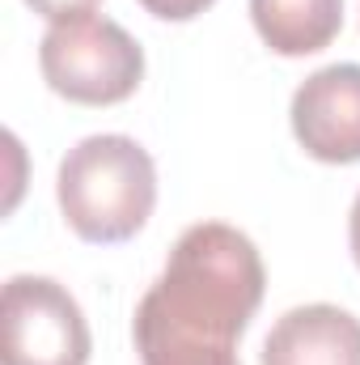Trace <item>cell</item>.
Segmentation results:
<instances>
[{
  "mask_svg": "<svg viewBox=\"0 0 360 365\" xmlns=\"http://www.w3.org/2000/svg\"><path fill=\"white\" fill-rule=\"evenodd\" d=\"M263 289L259 247L242 230L225 221L182 230L132 319L140 365H242L238 340L263 306Z\"/></svg>",
  "mask_w": 360,
  "mask_h": 365,
  "instance_id": "cell-1",
  "label": "cell"
},
{
  "mask_svg": "<svg viewBox=\"0 0 360 365\" xmlns=\"http://www.w3.org/2000/svg\"><path fill=\"white\" fill-rule=\"evenodd\" d=\"M55 195L64 221L85 242H127L144 230L157 204V166L144 145L119 132L85 136L60 162Z\"/></svg>",
  "mask_w": 360,
  "mask_h": 365,
  "instance_id": "cell-2",
  "label": "cell"
},
{
  "mask_svg": "<svg viewBox=\"0 0 360 365\" xmlns=\"http://www.w3.org/2000/svg\"><path fill=\"white\" fill-rule=\"evenodd\" d=\"M38 64L47 86L81 106L127 102L144 81L140 43L110 17H68L55 21L38 43Z\"/></svg>",
  "mask_w": 360,
  "mask_h": 365,
  "instance_id": "cell-3",
  "label": "cell"
},
{
  "mask_svg": "<svg viewBox=\"0 0 360 365\" xmlns=\"http://www.w3.org/2000/svg\"><path fill=\"white\" fill-rule=\"evenodd\" d=\"M77 297L51 276H13L0 297V365H90Z\"/></svg>",
  "mask_w": 360,
  "mask_h": 365,
  "instance_id": "cell-4",
  "label": "cell"
},
{
  "mask_svg": "<svg viewBox=\"0 0 360 365\" xmlns=\"http://www.w3.org/2000/svg\"><path fill=\"white\" fill-rule=\"evenodd\" d=\"M292 136L327 166L360 162V64H331L292 93Z\"/></svg>",
  "mask_w": 360,
  "mask_h": 365,
  "instance_id": "cell-5",
  "label": "cell"
},
{
  "mask_svg": "<svg viewBox=\"0 0 360 365\" xmlns=\"http://www.w3.org/2000/svg\"><path fill=\"white\" fill-rule=\"evenodd\" d=\"M263 365H360V319L331 306H297L263 340Z\"/></svg>",
  "mask_w": 360,
  "mask_h": 365,
  "instance_id": "cell-6",
  "label": "cell"
},
{
  "mask_svg": "<svg viewBox=\"0 0 360 365\" xmlns=\"http://www.w3.org/2000/svg\"><path fill=\"white\" fill-rule=\"evenodd\" d=\"M259 38L275 56H314L344 30V0H250Z\"/></svg>",
  "mask_w": 360,
  "mask_h": 365,
  "instance_id": "cell-7",
  "label": "cell"
},
{
  "mask_svg": "<svg viewBox=\"0 0 360 365\" xmlns=\"http://www.w3.org/2000/svg\"><path fill=\"white\" fill-rule=\"evenodd\" d=\"M153 17H162V21H191V17H199L203 9H212L216 0H140Z\"/></svg>",
  "mask_w": 360,
  "mask_h": 365,
  "instance_id": "cell-8",
  "label": "cell"
},
{
  "mask_svg": "<svg viewBox=\"0 0 360 365\" xmlns=\"http://www.w3.org/2000/svg\"><path fill=\"white\" fill-rule=\"evenodd\" d=\"M38 17H47L51 26L55 21H68V17H85V13H93V4L97 0H26Z\"/></svg>",
  "mask_w": 360,
  "mask_h": 365,
  "instance_id": "cell-9",
  "label": "cell"
},
{
  "mask_svg": "<svg viewBox=\"0 0 360 365\" xmlns=\"http://www.w3.org/2000/svg\"><path fill=\"white\" fill-rule=\"evenodd\" d=\"M348 238H352V255H356V268H360V191H356V204H352V221H348Z\"/></svg>",
  "mask_w": 360,
  "mask_h": 365,
  "instance_id": "cell-10",
  "label": "cell"
}]
</instances>
